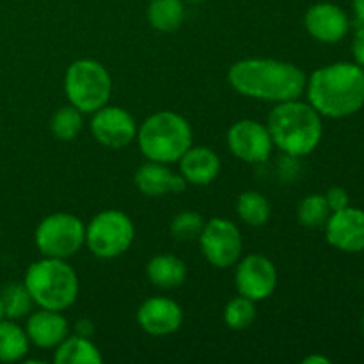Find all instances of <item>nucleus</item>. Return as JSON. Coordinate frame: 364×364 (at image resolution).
Returning <instances> with one entry per match:
<instances>
[{"mask_svg": "<svg viewBox=\"0 0 364 364\" xmlns=\"http://www.w3.org/2000/svg\"><path fill=\"white\" fill-rule=\"evenodd\" d=\"M228 80L231 87L245 98L281 103L301 98L308 77L294 63L249 57L237 60L230 68Z\"/></svg>", "mask_w": 364, "mask_h": 364, "instance_id": "f257e3e1", "label": "nucleus"}, {"mask_svg": "<svg viewBox=\"0 0 364 364\" xmlns=\"http://www.w3.org/2000/svg\"><path fill=\"white\" fill-rule=\"evenodd\" d=\"M308 103L323 117L341 119L364 107V68L334 63L313 71L306 82Z\"/></svg>", "mask_w": 364, "mask_h": 364, "instance_id": "f03ea898", "label": "nucleus"}, {"mask_svg": "<svg viewBox=\"0 0 364 364\" xmlns=\"http://www.w3.org/2000/svg\"><path fill=\"white\" fill-rule=\"evenodd\" d=\"M274 148L291 159L306 156L318 148L323 135L322 116L301 100L276 103L267 119Z\"/></svg>", "mask_w": 364, "mask_h": 364, "instance_id": "7ed1b4c3", "label": "nucleus"}, {"mask_svg": "<svg viewBox=\"0 0 364 364\" xmlns=\"http://www.w3.org/2000/svg\"><path fill=\"white\" fill-rule=\"evenodd\" d=\"M36 306L52 311H66L77 302L78 276L66 259L46 258L28 265L23 279Z\"/></svg>", "mask_w": 364, "mask_h": 364, "instance_id": "20e7f679", "label": "nucleus"}, {"mask_svg": "<svg viewBox=\"0 0 364 364\" xmlns=\"http://www.w3.org/2000/svg\"><path fill=\"white\" fill-rule=\"evenodd\" d=\"M135 139L148 160L174 164L192 146V127L181 114L159 110L142 121Z\"/></svg>", "mask_w": 364, "mask_h": 364, "instance_id": "39448f33", "label": "nucleus"}, {"mask_svg": "<svg viewBox=\"0 0 364 364\" xmlns=\"http://www.w3.org/2000/svg\"><path fill=\"white\" fill-rule=\"evenodd\" d=\"M64 92L75 109L92 114L105 107L112 95V78L109 70L95 59H77L64 75Z\"/></svg>", "mask_w": 364, "mask_h": 364, "instance_id": "423d86ee", "label": "nucleus"}, {"mask_svg": "<svg viewBox=\"0 0 364 364\" xmlns=\"http://www.w3.org/2000/svg\"><path fill=\"white\" fill-rule=\"evenodd\" d=\"M135 226L121 210H103L85 226V245L100 259H114L132 247Z\"/></svg>", "mask_w": 364, "mask_h": 364, "instance_id": "0eeeda50", "label": "nucleus"}, {"mask_svg": "<svg viewBox=\"0 0 364 364\" xmlns=\"http://www.w3.org/2000/svg\"><path fill=\"white\" fill-rule=\"evenodd\" d=\"M34 242L46 258L68 259L85 245V226L73 213H52L38 224Z\"/></svg>", "mask_w": 364, "mask_h": 364, "instance_id": "6e6552de", "label": "nucleus"}, {"mask_svg": "<svg viewBox=\"0 0 364 364\" xmlns=\"http://www.w3.org/2000/svg\"><path fill=\"white\" fill-rule=\"evenodd\" d=\"M198 240L206 262L217 269L233 267L240 259L242 235L237 224L231 223L230 219L213 217L205 220Z\"/></svg>", "mask_w": 364, "mask_h": 364, "instance_id": "1a4fd4ad", "label": "nucleus"}, {"mask_svg": "<svg viewBox=\"0 0 364 364\" xmlns=\"http://www.w3.org/2000/svg\"><path fill=\"white\" fill-rule=\"evenodd\" d=\"M228 148L231 155L245 164H263L274 149L269 127L255 119H240L228 130Z\"/></svg>", "mask_w": 364, "mask_h": 364, "instance_id": "9d476101", "label": "nucleus"}, {"mask_svg": "<svg viewBox=\"0 0 364 364\" xmlns=\"http://www.w3.org/2000/svg\"><path fill=\"white\" fill-rule=\"evenodd\" d=\"M137 128L134 116L128 110L109 105V103L92 112L91 123H89V130L96 142L110 149H121L135 141Z\"/></svg>", "mask_w": 364, "mask_h": 364, "instance_id": "9b49d317", "label": "nucleus"}, {"mask_svg": "<svg viewBox=\"0 0 364 364\" xmlns=\"http://www.w3.org/2000/svg\"><path fill=\"white\" fill-rule=\"evenodd\" d=\"M235 287L238 294L251 301H265L277 287L276 265L263 255L245 256L235 272Z\"/></svg>", "mask_w": 364, "mask_h": 364, "instance_id": "f8f14e48", "label": "nucleus"}, {"mask_svg": "<svg viewBox=\"0 0 364 364\" xmlns=\"http://www.w3.org/2000/svg\"><path fill=\"white\" fill-rule=\"evenodd\" d=\"M323 228L327 242L338 251H364V210L347 206L340 212H333Z\"/></svg>", "mask_w": 364, "mask_h": 364, "instance_id": "ddd939ff", "label": "nucleus"}, {"mask_svg": "<svg viewBox=\"0 0 364 364\" xmlns=\"http://www.w3.org/2000/svg\"><path fill=\"white\" fill-rule=\"evenodd\" d=\"M137 323L151 336H169L183 323L180 304L169 297H149L139 306Z\"/></svg>", "mask_w": 364, "mask_h": 364, "instance_id": "4468645a", "label": "nucleus"}, {"mask_svg": "<svg viewBox=\"0 0 364 364\" xmlns=\"http://www.w3.org/2000/svg\"><path fill=\"white\" fill-rule=\"evenodd\" d=\"M304 27L313 39L333 45L347 36L350 23L347 13L340 6L320 2L308 9L304 16Z\"/></svg>", "mask_w": 364, "mask_h": 364, "instance_id": "2eb2a0df", "label": "nucleus"}, {"mask_svg": "<svg viewBox=\"0 0 364 364\" xmlns=\"http://www.w3.org/2000/svg\"><path fill=\"white\" fill-rule=\"evenodd\" d=\"M135 187L148 198H162L167 194H178L187 188V181L181 174L173 173L167 164L148 160L135 171Z\"/></svg>", "mask_w": 364, "mask_h": 364, "instance_id": "dca6fc26", "label": "nucleus"}, {"mask_svg": "<svg viewBox=\"0 0 364 364\" xmlns=\"http://www.w3.org/2000/svg\"><path fill=\"white\" fill-rule=\"evenodd\" d=\"M25 333L28 341L38 348H55L70 334V326L63 311L41 308L28 316Z\"/></svg>", "mask_w": 364, "mask_h": 364, "instance_id": "f3484780", "label": "nucleus"}, {"mask_svg": "<svg viewBox=\"0 0 364 364\" xmlns=\"http://www.w3.org/2000/svg\"><path fill=\"white\" fill-rule=\"evenodd\" d=\"M178 164H180V174L185 178V181L191 185H199V187L210 185L220 173L219 155L206 146L192 144L178 160Z\"/></svg>", "mask_w": 364, "mask_h": 364, "instance_id": "a211bd4d", "label": "nucleus"}, {"mask_svg": "<svg viewBox=\"0 0 364 364\" xmlns=\"http://www.w3.org/2000/svg\"><path fill=\"white\" fill-rule=\"evenodd\" d=\"M146 276L153 287L173 290L187 279V265L174 255H156L146 265Z\"/></svg>", "mask_w": 364, "mask_h": 364, "instance_id": "6ab92c4d", "label": "nucleus"}, {"mask_svg": "<svg viewBox=\"0 0 364 364\" xmlns=\"http://www.w3.org/2000/svg\"><path fill=\"white\" fill-rule=\"evenodd\" d=\"M55 364H102L103 355L100 348L85 336H70L68 334L55 347L53 354Z\"/></svg>", "mask_w": 364, "mask_h": 364, "instance_id": "aec40b11", "label": "nucleus"}, {"mask_svg": "<svg viewBox=\"0 0 364 364\" xmlns=\"http://www.w3.org/2000/svg\"><path fill=\"white\" fill-rule=\"evenodd\" d=\"M27 333L14 320H0V363H16L28 352Z\"/></svg>", "mask_w": 364, "mask_h": 364, "instance_id": "412c9836", "label": "nucleus"}, {"mask_svg": "<svg viewBox=\"0 0 364 364\" xmlns=\"http://www.w3.org/2000/svg\"><path fill=\"white\" fill-rule=\"evenodd\" d=\"M146 16L155 31L174 32L183 23L185 6L181 0H151Z\"/></svg>", "mask_w": 364, "mask_h": 364, "instance_id": "4be33fe9", "label": "nucleus"}, {"mask_svg": "<svg viewBox=\"0 0 364 364\" xmlns=\"http://www.w3.org/2000/svg\"><path fill=\"white\" fill-rule=\"evenodd\" d=\"M237 213L247 226H265L270 219V203L256 191L242 192L237 199Z\"/></svg>", "mask_w": 364, "mask_h": 364, "instance_id": "5701e85b", "label": "nucleus"}, {"mask_svg": "<svg viewBox=\"0 0 364 364\" xmlns=\"http://www.w3.org/2000/svg\"><path fill=\"white\" fill-rule=\"evenodd\" d=\"M84 128V114L73 105H64L50 119V130L59 141L70 142L80 135Z\"/></svg>", "mask_w": 364, "mask_h": 364, "instance_id": "b1692460", "label": "nucleus"}, {"mask_svg": "<svg viewBox=\"0 0 364 364\" xmlns=\"http://www.w3.org/2000/svg\"><path fill=\"white\" fill-rule=\"evenodd\" d=\"M331 208L326 201V196L309 194L297 205V219L299 223L309 230L326 226L327 219L331 217Z\"/></svg>", "mask_w": 364, "mask_h": 364, "instance_id": "393cba45", "label": "nucleus"}, {"mask_svg": "<svg viewBox=\"0 0 364 364\" xmlns=\"http://www.w3.org/2000/svg\"><path fill=\"white\" fill-rule=\"evenodd\" d=\"M4 302V311H6V318L9 320H20L31 313L32 301L31 294L25 288L23 283H11L7 284L0 295Z\"/></svg>", "mask_w": 364, "mask_h": 364, "instance_id": "a878e982", "label": "nucleus"}, {"mask_svg": "<svg viewBox=\"0 0 364 364\" xmlns=\"http://www.w3.org/2000/svg\"><path fill=\"white\" fill-rule=\"evenodd\" d=\"M256 302L238 294L224 308V323L233 331H244L256 318Z\"/></svg>", "mask_w": 364, "mask_h": 364, "instance_id": "bb28decb", "label": "nucleus"}, {"mask_svg": "<svg viewBox=\"0 0 364 364\" xmlns=\"http://www.w3.org/2000/svg\"><path fill=\"white\" fill-rule=\"evenodd\" d=\"M203 226H205V219L199 213L187 210V212H180L173 219V223H171V235L178 242L198 240L203 231Z\"/></svg>", "mask_w": 364, "mask_h": 364, "instance_id": "cd10ccee", "label": "nucleus"}, {"mask_svg": "<svg viewBox=\"0 0 364 364\" xmlns=\"http://www.w3.org/2000/svg\"><path fill=\"white\" fill-rule=\"evenodd\" d=\"M326 201L329 205L331 212H340V210L350 206V198H348V192L341 187H331L326 192Z\"/></svg>", "mask_w": 364, "mask_h": 364, "instance_id": "c85d7f7f", "label": "nucleus"}, {"mask_svg": "<svg viewBox=\"0 0 364 364\" xmlns=\"http://www.w3.org/2000/svg\"><path fill=\"white\" fill-rule=\"evenodd\" d=\"M352 52H354L355 64L364 68V25H361V28L355 32L354 41H352Z\"/></svg>", "mask_w": 364, "mask_h": 364, "instance_id": "c756f323", "label": "nucleus"}, {"mask_svg": "<svg viewBox=\"0 0 364 364\" xmlns=\"http://www.w3.org/2000/svg\"><path fill=\"white\" fill-rule=\"evenodd\" d=\"M75 333H77L78 336L92 338V334H95V323L89 318H80L77 322V326H75Z\"/></svg>", "mask_w": 364, "mask_h": 364, "instance_id": "7c9ffc66", "label": "nucleus"}, {"mask_svg": "<svg viewBox=\"0 0 364 364\" xmlns=\"http://www.w3.org/2000/svg\"><path fill=\"white\" fill-rule=\"evenodd\" d=\"M352 7L359 23L364 25V0H352Z\"/></svg>", "mask_w": 364, "mask_h": 364, "instance_id": "2f4dec72", "label": "nucleus"}, {"mask_svg": "<svg viewBox=\"0 0 364 364\" xmlns=\"http://www.w3.org/2000/svg\"><path fill=\"white\" fill-rule=\"evenodd\" d=\"M304 364H331V359L323 358V355H308L304 358Z\"/></svg>", "mask_w": 364, "mask_h": 364, "instance_id": "473e14b6", "label": "nucleus"}, {"mask_svg": "<svg viewBox=\"0 0 364 364\" xmlns=\"http://www.w3.org/2000/svg\"><path fill=\"white\" fill-rule=\"evenodd\" d=\"M6 318V311H4V302H2V299H0V320H4Z\"/></svg>", "mask_w": 364, "mask_h": 364, "instance_id": "72a5a7b5", "label": "nucleus"}, {"mask_svg": "<svg viewBox=\"0 0 364 364\" xmlns=\"http://www.w3.org/2000/svg\"><path fill=\"white\" fill-rule=\"evenodd\" d=\"M188 2H191V4H201V2H205V0H188Z\"/></svg>", "mask_w": 364, "mask_h": 364, "instance_id": "f704fd0d", "label": "nucleus"}, {"mask_svg": "<svg viewBox=\"0 0 364 364\" xmlns=\"http://www.w3.org/2000/svg\"><path fill=\"white\" fill-rule=\"evenodd\" d=\"M361 327H363V334H364V315H363V320H361Z\"/></svg>", "mask_w": 364, "mask_h": 364, "instance_id": "c9c22d12", "label": "nucleus"}]
</instances>
